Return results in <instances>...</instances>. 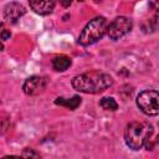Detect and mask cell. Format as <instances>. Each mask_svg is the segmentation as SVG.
Instances as JSON below:
<instances>
[{
  "instance_id": "cell-1",
  "label": "cell",
  "mask_w": 159,
  "mask_h": 159,
  "mask_svg": "<svg viewBox=\"0 0 159 159\" xmlns=\"http://www.w3.org/2000/svg\"><path fill=\"white\" fill-rule=\"evenodd\" d=\"M113 83V78L102 72H88L83 75H78L72 80V87L82 93L96 94L106 91Z\"/></svg>"
},
{
  "instance_id": "cell-2",
  "label": "cell",
  "mask_w": 159,
  "mask_h": 159,
  "mask_svg": "<svg viewBox=\"0 0 159 159\" xmlns=\"http://www.w3.org/2000/svg\"><path fill=\"white\" fill-rule=\"evenodd\" d=\"M152 134V124L144 122H132L127 125L124 130V140L130 149L139 150L145 145L147 142H149Z\"/></svg>"
},
{
  "instance_id": "cell-3",
  "label": "cell",
  "mask_w": 159,
  "mask_h": 159,
  "mask_svg": "<svg viewBox=\"0 0 159 159\" xmlns=\"http://www.w3.org/2000/svg\"><path fill=\"white\" fill-rule=\"evenodd\" d=\"M108 21L103 16H97L92 19L82 30L78 37V43L82 46H89L98 40H101L107 34Z\"/></svg>"
},
{
  "instance_id": "cell-4",
  "label": "cell",
  "mask_w": 159,
  "mask_h": 159,
  "mask_svg": "<svg viewBox=\"0 0 159 159\" xmlns=\"http://www.w3.org/2000/svg\"><path fill=\"white\" fill-rule=\"evenodd\" d=\"M137 106L147 116H157L159 113V94L154 89H145L137 97Z\"/></svg>"
},
{
  "instance_id": "cell-5",
  "label": "cell",
  "mask_w": 159,
  "mask_h": 159,
  "mask_svg": "<svg viewBox=\"0 0 159 159\" xmlns=\"http://www.w3.org/2000/svg\"><path fill=\"white\" fill-rule=\"evenodd\" d=\"M132 30V20L125 16L116 17L107 27V34L111 40H119Z\"/></svg>"
},
{
  "instance_id": "cell-6",
  "label": "cell",
  "mask_w": 159,
  "mask_h": 159,
  "mask_svg": "<svg viewBox=\"0 0 159 159\" xmlns=\"http://www.w3.org/2000/svg\"><path fill=\"white\" fill-rule=\"evenodd\" d=\"M46 87V78L41 76H31L29 77L22 86L25 94L27 96H36L40 94Z\"/></svg>"
},
{
  "instance_id": "cell-7",
  "label": "cell",
  "mask_w": 159,
  "mask_h": 159,
  "mask_svg": "<svg viewBox=\"0 0 159 159\" xmlns=\"http://www.w3.org/2000/svg\"><path fill=\"white\" fill-rule=\"evenodd\" d=\"M26 12L25 7L19 2H10L4 9V17L10 22H16Z\"/></svg>"
},
{
  "instance_id": "cell-8",
  "label": "cell",
  "mask_w": 159,
  "mask_h": 159,
  "mask_svg": "<svg viewBox=\"0 0 159 159\" xmlns=\"http://www.w3.org/2000/svg\"><path fill=\"white\" fill-rule=\"evenodd\" d=\"M30 7L39 15H48L52 12L56 0H29Z\"/></svg>"
},
{
  "instance_id": "cell-9",
  "label": "cell",
  "mask_w": 159,
  "mask_h": 159,
  "mask_svg": "<svg viewBox=\"0 0 159 159\" xmlns=\"http://www.w3.org/2000/svg\"><path fill=\"white\" fill-rule=\"evenodd\" d=\"M55 103L58 104V106H62V107H66L71 111L76 109L80 104H81V98L78 96H73L72 98H62V97H58L55 99Z\"/></svg>"
},
{
  "instance_id": "cell-10",
  "label": "cell",
  "mask_w": 159,
  "mask_h": 159,
  "mask_svg": "<svg viewBox=\"0 0 159 159\" xmlns=\"http://www.w3.org/2000/svg\"><path fill=\"white\" fill-rule=\"evenodd\" d=\"M72 61L70 57L65 56V55H60V56H56L53 60H52V67L53 70L56 71H66L70 66H71Z\"/></svg>"
},
{
  "instance_id": "cell-11",
  "label": "cell",
  "mask_w": 159,
  "mask_h": 159,
  "mask_svg": "<svg viewBox=\"0 0 159 159\" xmlns=\"http://www.w3.org/2000/svg\"><path fill=\"white\" fill-rule=\"evenodd\" d=\"M99 104H101V107H102L103 109H106V111H117V108H118V103H117L116 99L112 98V97H103V98L101 99Z\"/></svg>"
},
{
  "instance_id": "cell-12",
  "label": "cell",
  "mask_w": 159,
  "mask_h": 159,
  "mask_svg": "<svg viewBox=\"0 0 159 159\" xmlns=\"http://www.w3.org/2000/svg\"><path fill=\"white\" fill-rule=\"evenodd\" d=\"M21 157H24V158H40V154L36 153V152L32 150V149H25V150L21 153Z\"/></svg>"
},
{
  "instance_id": "cell-13",
  "label": "cell",
  "mask_w": 159,
  "mask_h": 159,
  "mask_svg": "<svg viewBox=\"0 0 159 159\" xmlns=\"http://www.w3.org/2000/svg\"><path fill=\"white\" fill-rule=\"evenodd\" d=\"M10 36H11L10 30H2V31H1V34H0L1 40H9V39H10Z\"/></svg>"
},
{
  "instance_id": "cell-14",
  "label": "cell",
  "mask_w": 159,
  "mask_h": 159,
  "mask_svg": "<svg viewBox=\"0 0 159 159\" xmlns=\"http://www.w3.org/2000/svg\"><path fill=\"white\" fill-rule=\"evenodd\" d=\"M60 2H61V5H62L63 7H68V6L71 5L72 0H60Z\"/></svg>"
},
{
  "instance_id": "cell-15",
  "label": "cell",
  "mask_w": 159,
  "mask_h": 159,
  "mask_svg": "<svg viewBox=\"0 0 159 159\" xmlns=\"http://www.w3.org/2000/svg\"><path fill=\"white\" fill-rule=\"evenodd\" d=\"M2 50H4V45L0 42V51H2Z\"/></svg>"
},
{
  "instance_id": "cell-16",
  "label": "cell",
  "mask_w": 159,
  "mask_h": 159,
  "mask_svg": "<svg viewBox=\"0 0 159 159\" xmlns=\"http://www.w3.org/2000/svg\"><path fill=\"white\" fill-rule=\"evenodd\" d=\"M1 26H2V24H1V22H0V27H1Z\"/></svg>"
},
{
  "instance_id": "cell-17",
  "label": "cell",
  "mask_w": 159,
  "mask_h": 159,
  "mask_svg": "<svg viewBox=\"0 0 159 159\" xmlns=\"http://www.w3.org/2000/svg\"><path fill=\"white\" fill-rule=\"evenodd\" d=\"M77 1H83V0H77Z\"/></svg>"
}]
</instances>
